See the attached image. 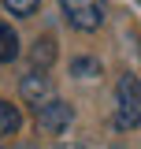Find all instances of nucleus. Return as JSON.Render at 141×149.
<instances>
[{
	"instance_id": "obj_1",
	"label": "nucleus",
	"mask_w": 141,
	"mask_h": 149,
	"mask_svg": "<svg viewBox=\"0 0 141 149\" xmlns=\"http://www.w3.org/2000/svg\"><path fill=\"white\" fill-rule=\"evenodd\" d=\"M111 123L119 130H134L141 127V78L138 74H119L115 86V116Z\"/></svg>"
},
{
	"instance_id": "obj_2",
	"label": "nucleus",
	"mask_w": 141,
	"mask_h": 149,
	"mask_svg": "<svg viewBox=\"0 0 141 149\" xmlns=\"http://www.w3.org/2000/svg\"><path fill=\"white\" fill-rule=\"evenodd\" d=\"M59 8H63L67 22L74 30H82V34L100 30L104 15H108V0H59Z\"/></svg>"
},
{
	"instance_id": "obj_3",
	"label": "nucleus",
	"mask_w": 141,
	"mask_h": 149,
	"mask_svg": "<svg viewBox=\"0 0 141 149\" xmlns=\"http://www.w3.org/2000/svg\"><path fill=\"white\" fill-rule=\"evenodd\" d=\"M34 119H37V130L41 134H63L74 119V108H70L63 97H48L45 104L34 108Z\"/></svg>"
},
{
	"instance_id": "obj_4",
	"label": "nucleus",
	"mask_w": 141,
	"mask_h": 149,
	"mask_svg": "<svg viewBox=\"0 0 141 149\" xmlns=\"http://www.w3.org/2000/svg\"><path fill=\"white\" fill-rule=\"evenodd\" d=\"M19 97L26 101V104H45L48 97H52V78L45 67H34L30 74H22V82H19Z\"/></svg>"
},
{
	"instance_id": "obj_5",
	"label": "nucleus",
	"mask_w": 141,
	"mask_h": 149,
	"mask_svg": "<svg viewBox=\"0 0 141 149\" xmlns=\"http://www.w3.org/2000/svg\"><path fill=\"white\" fill-rule=\"evenodd\" d=\"M11 60H19V34L8 22H0V63H11Z\"/></svg>"
},
{
	"instance_id": "obj_6",
	"label": "nucleus",
	"mask_w": 141,
	"mask_h": 149,
	"mask_svg": "<svg viewBox=\"0 0 141 149\" xmlns=\"http://www.w3.org/2000/svg\"><path fill=\"white\" fill-rule=\"evenodd\" d=\"M19 127H22V116H19L15 104H8L4 97H0V134L8 138V134H19Z\"/></svg>"
},
{
	"instance_id": "obj_7",
	"label": "nucleus",
	"mask_w": 141,
	"mask_h": 149,
	"mask_svg": "<svg viewBox=\"0 0 141 149\" xmlns=\"http://www.w3.org/2000/svg\"><path fill=\"white\" fill-rule=\"evenodd\" d=\"M30 60H34V67H52V60H56V41H52V37H37Z\"/></svg>"
},
{
	"instance_id": "obj_8",
	"label": "nucleus",
	"mask_w": 141,
	"mask_h": 149,
	"mask_svg": "<svg viewBox=\"0 0 141 149\" xmlns=\"http://www.w3.org/2000/svg\"><path fill=\"white\" fill-rule=\"evenodd\" d=\"M70 74H74V78H97V74H100V60L78 56V60H70Z\"/></svg>"
},
{
	"instance_id": "obj_9",
	"label": "nucleus",
	"mask_w": 141,
	"mask_h": 149,
	"mask_svg": "<svg viewBox=\"0 0 141 149\" xmlns=\"http://www.w3.org/2000/svg\"><path fill=\"white\" fill-rule=\"evenodd\" d=\"M4 8H8L11 15H19V19H26V15H34L37 8H41V0H4Z\"/></svg>"
}]
</instances>
